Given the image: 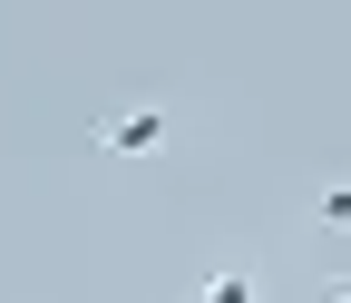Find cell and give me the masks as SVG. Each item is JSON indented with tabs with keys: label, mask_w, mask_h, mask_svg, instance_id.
<instances>
[{
	"label": "cell",
	"mask_w": 351,
	"mask_h": 303,
	"mask_svg": "<svg viewBox=\"0 0 351 303\" xmlns=\"http://www.w3.org/2000/svg\"><path fill=\"white\" fill-rule=\"evenodd\" d=\"M98 147H108V157H156V147H166V108H117V117H98Z\"/></svg>",
	"instance_id": "6da1fadb"
},
{
	"label": "cell",
	"mask_w": 351,
	"mask_h": 303,
	"mask_svg": "<svg viewBox=\"0 0 351 303\" xmlns=\"http://www.w3.org/2000/svg\"><path fill=\"white\" fill-rule=\"evenodd\" d=\"M195 303H263V284L244 274V265H225V274H205V293Z\"/></svg>",
	"instance_id": "7a4b0ae2"
},
{
	"label": "cell",
	"mask_w": 351,
	"mask_h": 303,
	"mask_svg": "<svg viewBox=\"0 0 351 303\" xmlns=\"http://www.w3.org/2000/svg\"><path fill=\"white\" fill-rule=\"evenodd\" d=\"M313 215H322V235H351V186H332V196H322Z\"/></svg>",
	"instance_id": "3957f363"
},
{
	"label": "cell",
	"mask_w": 351,
	"mask_h": 303,
	"mask_svg": "<svg viewBox=\"0 0 351 303\" xmlns=\"http://www.w3.org/2000/svg\"><path fill=\"white\" fill-rule=\"evenodd\" d=\"M332 303H351V284H332Z\"/></svg>",
	"instance_id": "277c9868"
}]
</instances>
